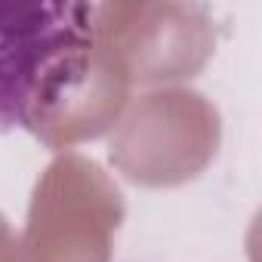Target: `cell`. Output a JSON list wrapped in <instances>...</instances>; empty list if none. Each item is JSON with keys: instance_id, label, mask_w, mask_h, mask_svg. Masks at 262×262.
Returning <instances> with one entry per match:
<instances>
[{"instance_id": "1", "label": "cell", "mask_w": 262, "mask_h": 262, "mask_svg": "<svg viewBox=\"0 0 262 262\" xmlns=\"http://www.w3.org/2000/svg\"><path fill=\"white\" fill-rule=\"evenodd\" d=\"M90 4H0V133L37 129L96 40Z\"/></svg>"}]
</instances>
